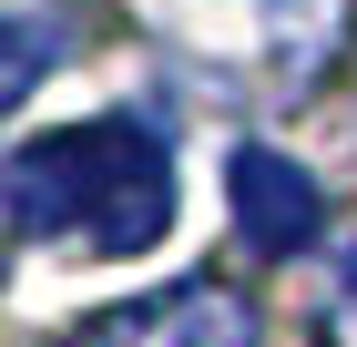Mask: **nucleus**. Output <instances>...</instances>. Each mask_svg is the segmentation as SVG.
Masks as SVG:
<instances>
[{
    "label": "nucleus",
    "mask_w": 357,
    "mask_h": 347,
    "mask_svg": "<svg viewBox=\"0 0 357 347\" xmlns=\"http://www.w3.org/2000/svg\"><path fill=\"white\" fill-rule=\"evenodd\" d=\"M41 72H52V31H41V21H10V10H0V123H10V112L41 92Z\"/></svg>",
    "instance_id": "4"
},
{
    "label": "nucleus",
    "mask_w": 357,
    "mask_h": 347,
    "mask_svg": "<svg viewBox=\"0 0 357 347\" xmlns=\"http://www.w3.org/2000/svg\"><path fill=\"white\" fill-rule=\"evenodd\" d=\"M317 347H357V225L327 266V307H317Z\"/></svg>",
    "instance_id": "5"
},
{
    "label": "nucleus",
    "mask_w": 357,
    "mask_h": 347,
    "mask_svg": "<svg viewBox=\"0 0 357 347\" xmlns=\"http://www.w3.org/2000/svg\"><path fill=\"white\" fill-rule=\"evenodd\" d=\"M82 347H255V307L245 296H225L215 276H194L174 296H133V307H112Z\"/></svg>",
    "instance_id": "3"
},
{
    "label": "nucleus",
    "mask_w": 357,
    "mask_h": 347,
    "mask_svg": "<svg viewBox=\"0 0 357 347\" xmlns=\"http://www.w3.org/2000/svg\"><path fill=\"white\" fill-rule=\"evenodd\" d=\"M0 214L21 235H82L92 256H143L174 225V143L143 112L61 123L0 163Z\"/></svg>",
    "instance_id": "1"
},
{
    "label": "nucleus",
    "mask_w": 357,
    "mask_h": 347,
    "mask_svg": "<svg viewBox=\"0 0 357 347\" xmlns=\"http://www.w3.org/2000/svg\"><path fill=\"white\" fill-rule=\"evenodd\" d=\"M225 194H235V225H245L255 256H306L317 225H327V194L306 163H286L275 143H245V154L225 163Z\"/></svg>",
    "instance_id": "2"
}]
</instances>
